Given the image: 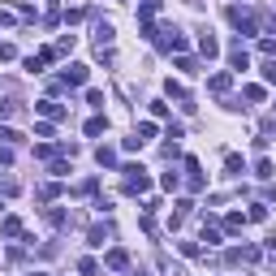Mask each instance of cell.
<instances>
[{"mask_svg":"<svg viewBox=\"0 0 276 276\" xmlns=\"http://www.w3.org/2000/svg\"><path fill=\"white\" fill-rule=\"evenodd\" d=\"M65 82H86V69H82V65H69V74H65Z\"/></svg>","mask_w":276,"mask_h":276,"instance_id":"6da1fadb","label":"cell"},{"mask_svg":"<svg viewBox=\"0 0 276 276\" xmlns=\"http://www.w3.org/2000/svg\"><path fill=\"white\" fill-rule=\"evenodd\" d=\"M108 267H125V250H112V255H108Z\"/></svg>","mask_w":276,"mask_h":276,"instance_id":"7a4b0ae2","label":"cell"},{"mask_svg":"<svg viewBox=\"0 0 276 276\" xmlns=\"http://www.w3.org/2000/svg\"><path fill=\"white\" fill-rule=\"evenodd\" d=\"M263 78H267V82H276V61H267V65H263Z\"/></svg>","mask_w":276,"mask_h":276,"instance_id":"3957f363","label":"cell"},{"mask_svg":"<svg viewBox=\"0 0 276 276\" xmlns=\"http://www.w3.org/2000/svg\"><path fill=\"white\" fill-rule=\"evenodd\" d=\"M35 276H43V272H35Z\"/></svg>","mask_w":276,"mask_h":276,"instance_id":"277c9868","label":"cell"}]
</instances>
